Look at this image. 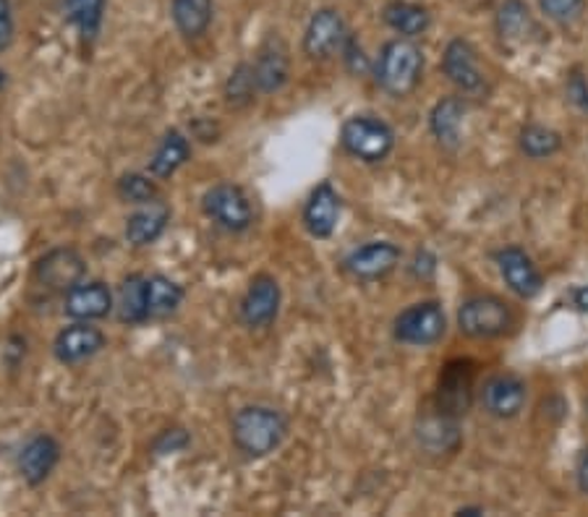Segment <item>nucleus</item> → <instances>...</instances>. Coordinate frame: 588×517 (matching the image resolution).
Instances as JSON below:
<instances>
[{"instance_id": "1", "label": "nucleus", "mask_w": 588, "mask_h": 517, "mask_svg": "<svg viewBox=\"0 0 588 517\" xmlns=\"http://www.w3.org/2000/svg\"><path fill=\"white\" fill-rule=\"evenodd\" d=\"M288 434V423L272 408H241L233 419V442L251 457H264L275 452Z\"/></svg>"}, {"instance_id": "2", "label": "nucleus", "mask_w": 588, "mask_h": 517, "mask_svg": "<svg viewBox=\"0 0 588 517\" xmlns=\"http://www.w3.org/2000/svg\"><path fill=\"white\" fill-rule=\"evenodd\" d=\"M421 71H424V55L411 40H390L382 48L377 61V82L390 95L403 97L416 89Z\"/></svg>"}, {"instance_id": "3", "label": "nucleus", "mask_w": 588, "mask_h": 517, "mask_svg": "<svg viewBox=\"0 0 588 517\" xmlns=\"http://www.w3.org/2000/svg\"><path fill=\"white\" fill-rule=\"evenodd\" d=\"M343 147L364 162H382L396 147V134L385 120L371 115H354L343 126Z\"/></svg>"}, {"instance_id": "4", "label": "nucleus", "mask_w": 588, "mask_h": 517, "mask_svg": "<svg viewBox=\"0 0 588 517\" xmlns=\"http://www.w3.org/2000/svg\"><path fill=\"white\" fill-rule=\"evenodd\" d=\"M458 327L473 340H492L513 327V312L497 296H473L458 312Z\"/></svg>"}, {"instance_id": "5", "label": "nucleus", "mask_w": 588, "mask_h": 517, "mask_svg": "<svg viewBox=\"0 0 588 517\" xmlns=\"http://www.w3.org/2000/svg\"><path fill=\"white\" fill-rule=\"evenodd\" d=\"M444 329H448V319H444L442 306L437 300L408 306L396 319V337L403 345H413V348H429V345L440 342Z\"/></svg>"}, {"instance_id": "6", "label": "nucleus", "mask_w": 588, "mask_h": 517, "mask_svg": "<svg viewBox=\"0 0 588 517\" xmlns=\"http://www.w3.org/2000/svg\"><path fill=\"white\" fill-rule=\"evenodd\" d=\"M202 207H204L207 218L218 222L220 228L233 230V233L246 230L251 225V220H254L249 197L243 193V189H239V186H233V183L212 186V189L204 193Z\"/></svg>"}, {"instance_id": "7", "label": "nucleus", "mask_w": 588, "mask_h": 517, "mask_svg": "<svg viewBox=\"0 0 588 517\" xmlns=\"http://www.w3.org/2000/svg\"><path fill=\"white\" fill-rule=\"evenodd\" d=\"M348 29L343 24V17L333 9H322L312 17L304 34V50L314 61H327V57L343 53L348 42Z\"/></svg>"}, {"instance_id": "8", "label": "nucleus", "mask_w": 588, "mask_h": 517, "mask_svg": "<svg viewBox=\"0 0 588 517\" xmlns=\"http://www.w3.org/2000/svg\"><path fill=\"white\" fill-rule=\"evenodd\" d=\"M473 398V363L453 361L444 366L440 377V390H437V408L450 419H461L471 408Z\"/></svg>"}, {"instance_id": "9", "label": "nucleus", "mask_w": 588, "mask_h": 517, "mask_svg": "<svg viewBox=\"0 0 588 517\" xmlns=\"http://www.w3.org/2000/svg\"><path fill=\"white\" fill-rule=\"evenodd\" d=\"M84 272H87V267H84L82 256L76 251L59 249L50 251L45 258H40L38 270H34V283L50 293H69L76 283H82Z\"/></svg>"}, {"instance_id": "10", "label": "nucleus", "mask_w": 588, "mask_h": 517, "mask_svg": "<svg viewBox=\"0 0 588 517\" xmlns=\"http://www.w3.org/2000/svg\"><path fill=\"white\" fill-rule=\"evenodd\" d=\"M442 71L465 95H479V92L484 89V74L482 68H479L476 50H473L469 40L458 38L444 48Z\"/></svg>"}, {"instance_id": "11", "label": "nucleus", "mask_w": 588, "mask_h": 517, "mask_svg": "<svg viewBox=\"0 0 588 517\" xmlns=\"http://www.w3.org/2000/svg\"><path fill=\"white\" fill-rule=\"evenodd\" d=\"M497 267L500 275L505 279L507 287L513 293H518L521 298H534L542 293V272L536 270V264L531 262V256L518 246H507L497 251Z\"/></svg>"}, {"instance_id": "12", "label": "nucleus", "mask_w": 588, "mask_h": 517, "mask_svg": "<svg viewBox=\"0 0 588 517\" xmlns=\"http://www.w3.org/2000/svg\"><path fill=\"white\" fill-rule=\"evenodd\" d=\"M482 405L494 419H515L526 405V384L513 373H497L482 387Z\"/></svg>"}, {"instance_id": "13", "label": "nucleus", "mask_w": 588, "mask_h": 517, "mask_svg": "<svg viewBox=\"0 0 588 517\" xmlns=\"http://www.w3.org/2000/svg\"><path fill=\"white\" fill-rule=\"evenodd\" d=\"M400 262V249L390 241H375L367 246L350 251L346 258V270L356 279H379L390 275Z\"/></svg>"}, {"instance_id": "14", "label": "nucleus", "mask_w": 588, "mask_h": 517, "mask_svg": "<svg viewBox=\"0 0 588 517\" xmlns=\"http://www.w3.org/2000/svg\"><path fill=\"white\" fill-rule=\"evenodd\" d=\"M280 312V285L275 277L260 275L251 279L246 296L241 300V319L249 327H267Z\"/></svg>"}, {"instance_id": "15", "label": "nucleus", "mask_w": 588, "mask_h": 517, "mask_svg": "<svg viewBox=\"0 0 588 517\" xmlns=\"http://www.w3.org/2000/svg\"><path fill=\"white\" fill-rule=\"evenodd\" d=\"M254 76H256V86L264 95H272V92H280L285 84H288L291 76V57H288V48L285 42L272 38L264 42L260 48V55H256L254 63Z\"/></svg>"}, {"instance_id": "16", "label": "nucleus", "mask_w": 588, "mask_h": 517, "mask_svg": "<svg viewBox=\"0 0 588 517\" xmlns=\"http://www.w3.org/2000/svg\"><path fill=\"white\" fill-rule=\"evenodd\" d=\"M103 345L105 335L97 327L87 325V321H78V325L61 329L59 337H55L53 350L61 363H82L95 356L97 350H103Z\"/></svg>"}, {"instance_id": "17", "label": "nucleus", "mask_w": 588, "mask_h": 517, "mask_svg": "<svg viewBox=\"0 0 588 517\" xmlns=\"http://www.w3.org/2000/svg\"><path fill=\"white\" fill-rule=\"evenodd\" d=\"M111 308L113 293L105 283H76L66 293V300H63V312L78 321L103 319V316L111 314Z\"/></svg>"}, {"instance_id": "18", "label": "nucleus", "mask_w": 588, "mask_h": 517, "mask_svg": "<svg viewBox=\"0 0 588 517\" xmlns=\"http://www.w3.org/2000/svg\"><path fill=\"white\" fill-rule=\"evenodd\" d=\"M340 220V197L329 183H322L306 201L304 225L314 239H329Z\"/></svg>"}, {"instance_id": "19", "label": "nucleus", "mask_w": 588, "mask_h": 517, "mask_svg": "<svg viewBox=\"0 0 588 517\" xmlns=\"http://www.w3.org/2000/svg\"><path fill=\"white\" fill-rule=\"evenodd\" d=\"M61 447L53 436H34L32 442L24 444L19 455V471L30 484H42L55 465H59Z\"/></svg>"}, {"instance_id": "20", "label": "nucleus", "mask_w": 588, "mask_h": 517, "mask_svg": "<svg viewBox=\"0 0 588 517\" xmlns=\"http://www.w3.org/2000/svg\"><path fill=\"white\" fill-rule=\"evenodd\" d=\"M170 210L162 204V201H147L141 204L139 212H134L126 222V239L134 246H149L162 235V230L168 228Z\"/></svg>"}, {"instance_id": "21", "label": "nucleus", "mask_w": 588, "mask_h": 517, "mask_svg": "<svg viewBox=\"0 0 588 517\" xmlns=\"http://www.w3.org/2000/svg\"><path fill=\"white\" fill-rule=\"evenodd\" d=\"M463 115H465V105L463 99L458 97H448L434 105L432 115H429V126H432V134L440 139V144H444V147H458V144H461Z\"/></svg>"}, {"instance_id": "22", "label": "nucleus", "mask_w": 588, "mask_h": 517, "mask_svg": "<svg viewBox=\"0 0 588 517\" xmlns=\"http://www.w3.org/2000/svg\"><path fill=\"white\" fill-rule=\"evenodd\" d=\"M385 21L387 27L396 29V32L403 34V38H419V34H424L429 24H432L424 6L406 3V0H392V3L385 9Z\"/></svg>"}, {"instance_id": "23", "label": "nucleus", "mask_w": 588, "mask_h": 517, "mask_svg": "<svg viewBox=\"0 0 588 517\" xmlns=\"http://www.w3.org/2000/svg\"><path fill=\"white\" fill-rule=\"evenodd\" d=\"M189 141L183 139V134L178 131H170L162 136L160 147L155 149L153 160H149V172H153L155 178H168L174 176V172L181 168V165L189 160Z\"/></svg>"}, {"instance_id": "24", "label": "nucleus", "mask_w": 588, "mask_h": 517, "mask_svg": "<svg viewBox=\"0 0 588 517\" xmlns=\"http://www.w3.org/2000/svg\"><path fill=\"white\" fill-rule=\"evenodd\" d=\"M183 300V287L165 275L147 277V312L149 319L174 314Z\"/></svg>"}, {"instance_id": "25", "label": "nucleus", "mask_w": 588, "mask_h": 517, "mask_svg": "<svg viewBox=\"0 0 588 517\" xmlns=\"http://www.w3.org/2000/svg\"><path fill=\"white\" fill-rule=\"evenodd\" d=\"M118 316L126 325H141L149 319L147 312V277L132 275L120 285L118 296Z\"/></svg>"}, {"instance_id": "26", "label": "nucleus", "mask_w": 588, "mask_h": 517, "mask_svg": "<svg viewBox=\"0 0 588 517\" xmlns=\"http://www.w3.org/2000/svg\"><path fill=\"white\" fill-rule=\"evenodd\" d=\"M174 21L186 38H199L212 21V0H174Z\"/></svg>"}, {"instance_id": "27", "label": "nucleus", "mask_w": 588, "mask_h": 517, "mask_svg": "<svg viewBox=\"0 0 588 517\" xmlns=\"http://www.w3.org/2000/svg\"><path fill=\"white\" fill-rule=\"evenodd\" d=\"M66 19L84 40H95L105 17V0H63Z\"/></svg>"}, {"instance_id": "28", "label": "nucleus", "mask_w": 588, "mask_h": 517, "mask_svg": "<svg viewBox=\"0 0 588 517\" xmlns=\"http://www.w3.org/2000/svg\"><path fill=\"white\" fill-rule=\"evenodd\" d=\"M419 442L424 444L429 452L455 450L458 442H461V436H458L455 419H450V415L440 413L437 419L424 421V423H421V429H419Z\"/></svg>"}, {"instance_id": "29", "label": "nucleus", "mask_w": 588, "mask_h": 517, "mask_svg": "<svg viewBox=\"0 0 588 517\" xmlns=\"http://www.w3.org/2000/svg\"><path fill=\"white\" fill-rule=\"evenodd\" d=\"M563 147V136L557 131H552L547 126H526L521 131V149L523 155L531 157V160H544V157H552L559 152Z\"/></svg>"}, {"instance_id": "30", "label": "nucleus", "mask_w": 588, "mask_h": 517, "mask_svg": "<svg viewBox=\"0 0 588 517\" xmlns=\"http://www.w3.org/2000/svg\"><path fill=\"white\" fill-rule=\"evenodd\" d=\"M497 29L502 40H523L531 29V13L521 0H505L497 13Z\"/></svg>"}, {"instance_id": "31", "label": "nucleus", "mask_w": 588, "mask_h": 517, "mask_svg": "<svg viewBox=\"0 0 588 517\" xmlns=\"http://www.w3.org/2000/svg\"><path fill=\"white\" fill-rule=\"evenodd\" d=\"M256 89H260V86H256L254 66H249V63H241V66L233 71L231 78H228V84H225V103L231 107H246L251 99H254Z\"/></svg>"}, {"instance_id": "32", "label": "nucleus", "mask_w": 588, "mask_h": 517, "mask_svg": "<svg viewBox=\"0 0 588 517\" xmlns=\"http://www.w3.org/2000/svg\"><path fill=\"white\" fill-rule=\"evenodd\" d=\"M118 193L120 199L132 201V204H147V201L157 199V186L147 176L132 172V176H124L118 181Z\"/></svg>"}, {"instance_id": "33", "label": "nucleus", "mask_w": 588, "mask_h": 517, "mask_svg": "<svg viewBox=\"0 0 588 517\" xmlns=\"http://www.w3.org/2000/svg\"><path fill=\"white\" fill-rule=\"evenodd\" d=\"M586 0H539L544 17L552 21H559V24H568V21H576L584 11Z\"/></svg>"}, {"instance_id": "34", "label": "nucleus", "mask_w": 588, "mask_h": 517, "mask_svg": "<svg viewBox=\"0 0 588 517\" xmlns=\"http://www.w3.org/2000/svg\"><path fill=\"white\" fill-rule=\"evenodd\" d=\"M13 42V9L11 0H0V53Z\"/></svg>"}, {"instance_id": "35", "label": "nucleus", "mask_w": 588, "mask_h": 517, "mask_svg": "<svg viewBox=\"0 0 588 517\" xmlns=\"http://www.w3.org/2000/svg\"><path fill=\"white\" fill-rule=\"evenodd\" d=\"M186 444H189V436H186V431L174 429V431H165L160 440L155 442V452H160V455H168V452L183 450Z\"/></svg>"}, {"instance_id": "36", "label": "nucleus", "mask_w": 588, "mask_h": 517, "mask_svg": "<svg viewBox=\"0 0 588 517\" xmlns=\"http://www.w3.org/2000/svg\"><path fill=\"white\" fill-rule=\"evenodd\" d=\"M343 55H346L348 68L354 71V74H364V71H367L369 61H367V55H364V50L358 48V42L354 38H348L346 48H343Z\"/></svg>"}, {"instance_id": "37", "label": "nucleus", "mask_w": 588, "mask_h": 517, "mask_svg": "<svg viewBox=\"0 0 588 517\" xmlns=\"http://www.w3.org/2000/svg\"><path fill=\"white\" fill-rule=\"evenodd\" d=\"M568 97L570 103H576L580 110H588V82L578 71H573L570 82H568Z\"/></svg>"}, {"instance_id": "38", "label": "nucleus", "mask_w": 588, "mask_h": 517, "mask_svg": "<svg viewBox=\"0 0 588 517\" xmlns=\"http://www.w3.org/2000/svg\"><path fill=\"white\" fill-rule=\"evenodd\" d=\"M576 478H578V488L584 494H588V450L580 452L578 465H576Z\"/></svg>"}, {"instance_id": "39", "label": "nucleus", "mask_w": 588, "mask_h": 517, "mask_svg": "<svg viewBox=\"0 0 588 517\" xmlns=\"http://www.w3.org/2000/svg\"><path fill=\"white\" fill-rule=\"evenodd\" d=\"M573 306H576L578 312H588V285H580L573 291Z\"/></svg>"}, {"instance_id": "40", "label": "nucleus", "mask_w": 588, "mask_h": 517, "mask_svg": "<svg viewBox=\"0 0 588 517\" xmlns=\"http://www.w3.org/2000/svg\"><path fill=\"white\" fill-rule=\"evenodd\" d=\"M3 82H6V74H3V71H0V86H3Z\"/></svg>"}]
</instances>
